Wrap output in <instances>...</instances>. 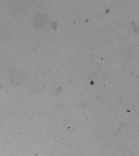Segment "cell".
<instances>
[{
  "label": "cell",
  "instance_id": "6da1fadb",
  "mask_svg": "<svg viewBox=\"0 0 139 156\" xmlns=\"http://www.w3.org/2000/svg\"><path fill=\"white\" fill-rule=\"evenodd\" d=\"M31 20L34 27L37 28H42L47 24L48 19L46 15L42 13H38L34 16Z\"/></svg>",
  "mask_w": 139,
  "mask_h": 156
}]
</instances>
